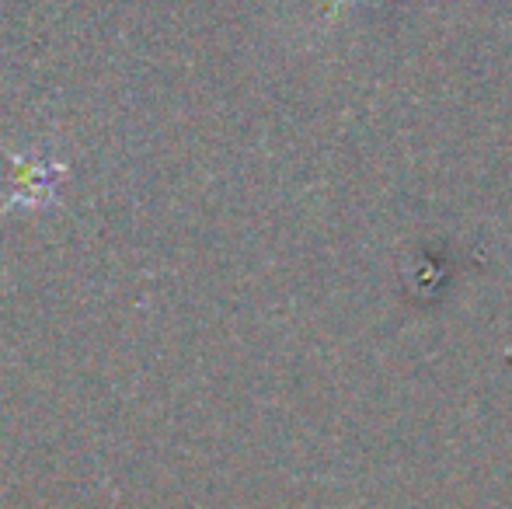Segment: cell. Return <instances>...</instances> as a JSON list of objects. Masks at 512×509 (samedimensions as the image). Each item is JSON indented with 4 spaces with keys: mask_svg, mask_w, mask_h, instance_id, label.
Instances as JSON below:
<instances>
[{
    "mask_svg": "<svg viewBox=\"0 0 512 509\" xmlns=\"http://www.w3.org/2000/svg\"><path fill=\"white\" fill-rule=\"evenodd\" d=\"M11 178H7V199L0 206V217L18 210H49L60 196V178L67 175V164L53 154H18L11 150Z\"/></svg>",
    "mask_w": 512,
    "mask_h": 509,
    "instance_id": "1",
    "label": "cell"
}]
</instances>
